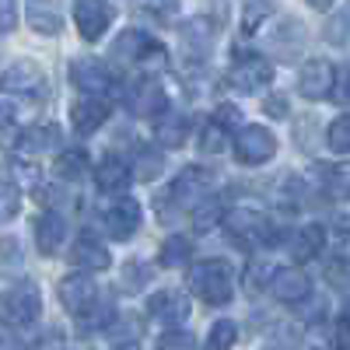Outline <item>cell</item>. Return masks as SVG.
<instances>
[{
    "label": "cell",
    "mask_w": 350,
    "mask_h": 350,
    "mask_svg": "<svg viewBox=\"0 0 350 350\" xmlns=\"http://www.w3.org/2000/svg\"><path fill=\"white\" fill-rule=\"evenodd\" d=\"M112 60L123 67H140V70H148V77H154V70L168 64V49L158 39H151L144 28H126L112 42Z\"/></svg>",
    "instance_id": "1"
},
{
    "label": "cell",
    "mask_w": 350,
    "mask_h": 350,
    "mask_svg": "<svg viewBox=\"0 0 350 350\" xmlns=\"http://www.w3.org/2000/svg\"><path fill=\"white\" fill-rule=\"evenodd\" d=\"M189 287L200 301L207 305H228L235 298V270L224 259H200L189 270Z\"/></svg>",
    "instance_id": "2"
},
{
    "label": "cell",
    "mask_w": 350,
    "mask_h": 350,
    "mask_svg": "<svg viewBox=\"0 0 350 350\" xmlns=\"http://www.w3.org/2000/svg\"><path fill=\"white\" fill-rule=\"evenodd\" d=\"M221 221L239 245H277L280 242V231H273V221L256 207H235Z\"/></svg>",
    "instance_id": "3"
},
{
    "label": "cell",
    "mask_w": 350,
    "mask_h": 350,
    "mask_svg": "<svg viewBox=\"0 0 350 350\" xmlns=\"http://www.w3.org/2000/svg\"><path fill=\"white\" fill-rule=\"evenodd\" d=\"M42 315V295L32 280H18L14 287H8L0 295V323L11 329H25L32 326Z\"/></svg>",
    "instance_id": "4"
},
{
    "label": "cell",
    "mask_w": 350,
    "mask_h": 350,
    "mask_svg": "<svg viewBox=\"0 0 350 350\" xmlns=\"http://www.w3.org/2000/svg\"><path fill=\"white\" fill-rule=\"evenodd\" d=\"M270 81H273V64L262 53H242L228 70V88L239 95H256Z\"/></svg>",
    "instance_id": "5"
},
{
    "label": "cell",
    "mask_w": 350,
    "mask_h": 350,
    "mask_svg": "<svg viewBox=\"0 0 350 350\" xmlns=\"http://www.w3.org/2000/svg\"><path fill=\"white\" fill-rule=\"evenodd\" d=\"M214 186V172L203 168V165H186L179 175H175V183L168 186V203L172 207H196V203L211 193Z\"/></svg>",
    "instance_id": "6"
},
{
    "label": "cell",
    "mask_w": 350,
    "mask_h": 350,
    "mask_svg": "<svg viewBox=\"0 0 350 350\" xmlns=\"http://www.w3.org/2000/svg\"><path fill=\"white\" fill-rule=\"evenodd\" d=\"M277 154V137L267 126H239L235 130V158L239 165H267Z\"/></svg>",
    "instance_id": "7"
},
{
    "label": "cell",
    "mask_w": 350,
    "mask_h": 350,
    "mask_svg": "<svg viewBox=\"0 0 350 350\" xmlns=\"http://www.w3.org/2000/svg\"><path fill=\"white\" fill-rule=\"evenodd\" d=\"M70 84L81 98H105V92H112V74L98 56H77L70 64Z\"/></svg>",
    "instance_id": "8"
},
{
    "label": "cell",
    "mask_w": 350,
    "mask_h": 350,
    "mask_svg": "<svg viewBox=\"0 0 350 350\" xmlns=\"http://www.w3.org/2000/svg\"><path fill=\"white\" fill-rule=\"evenodd\" d=\"M336 67L333 60H326V56H312V60H305V67L298 70V95L308 98V102H319V98H329L333 88H336Z\"/></svg>",
    "instance_id": "9"
},
{
    "label": "cell",
    "mask_w": 350,
    "mask_h": 350,
    "mask_svg": "<svg viewBox=\"0 0 350 350\" xmlns=\"http://www.w3.org/2000/svg\"><path fill=\"white\" fill-rule=\"evenodd\" d=\"M56 295H60V305L77 319V323L102 301V298H98V284L88 277V273H70V277H64L60 287H56Z\"/></svg>",
    "instance_id": "10"
},
{
    "label": "cell",
    "mask_w": 350,
    "mask_h": 350,
    "mask_svg": "<svg viewBox=\"0 0 350 350\" xmlns=\"http://www.w3.org/2000/svg\"><path fill=\"white\" fill-rule=\"evenodd\" d=\"M140 203L133 196H116L109 207L102 211V228H105V235L116 239V242H126L137 235V228H140Z\"/></svg>",
    "instance_id": "11"
},
{
    "label": "cell",
    "mask_w": 350,
    "mask_h": 350,
    "mask_svg": "<svg viewBox=\"0 0 350 350\" xmlns=\"http://www.w3.org/2000/svg\"><path fill=\"white\" fill-rule=\"evenodd\" d=\"M126 109L133 112V116H158L161 112H168V95H165V88H161V81L158 77H137L130 88H126Z\"/></svg>",
    "instance_id": "12"
},
{
    "label": "cell",
    "mask_w": 350,
    "mask_h": 350,
    "mask_svg": "<svg viewBox=\"0 0 350 350\" xmlns=\"http://www.w3.org/2000/svg\"><path fill=\"white\" fill-rule=\"evenodd\" d=\"M112 18H116V8L102 4V0H77L74 4V25L84 42H98L109 32Z\"/></svg>",
    "instance_id": "13"
},
{
    "label": "cell",
    "mask_w": 350,
    "mask_h": 350,
    "mask_svg": "<svg viewBox=\"0 0 350 350\" xmlns=\"http://www.w3.org/2000/svg\"><path fill=\"white\" fill-rule=\"evenodd\" d=\"M46 70L36 60H18L0 74V92L4 95H42Z\"/></svg>",
    "instance_id": "14"
},
{
    "label": "cell",
    "mask_w": 350,
    "mask_h": 350,
    "mask_svg": "<svg viewBox=\"0 0 350 350\" xmlns=\"http://www.w3.org/2000/svg\"><path fill=\"white\" fill-rule=\"evenodd\" d=\"M70 267H77L84 273H102V270L112 267V256H109V249L102 245V239L95 235V231H81V235L74 239Z\"/></svg>",
    "instance_id": "15"
},
{
    "label": "cell",
    "mask_w": 350,
    "mask_h": 350,
    "mask_svg": "<svg viewBox=\"0 0 350 350\" xmlns=\"http://www.w3.org/2000/svg\"><path fill=\"white\" fill-rule=\"evenodd\" d=\"M130 179H133V165H130L123 154H116V151L102 154V161L95 165V186H98L102 193L120 196V193L130 186Z\"/></svg>",
    "instance_id": "16"
},
{
    "label": "cell",
    "mask_w": 350,
    "mask_h": 350,
    "mask_svg": "<svg viewBox=\"0 0 350 350\" xmlns=\"http://www.w3.org/2000/svg\"><path fill=\"white\" fill-rule=\"evenodd\" d=\"M148 312H151V319L165 323L168 329H183V323L189 319V298L183 291H158L148 301Z\"/></svg>",
    "instance_id": "17"
},
{
    "label": "cell",
    "mask_w": 350,
    "mask_h": 350,
    "mask_svg": "<svg viewBox=\"0 0 350 350\" xmlns=\"http://www.w3.org/2000/svg\"><path fill=\"white\" fill-rule=\"evenodd\" d=\"M270 295L284 305H301L312 295V280L301 270H277L270 280Z\"/></svg>",
    "instance_id": "18"
},
{
    "label": "cell",
    "mask_w": 350,
    "mask_h": 350,
    "mask_svg": "<svg viewBox=\"0 0 350 350\" xmlns=\"http://www.w3.org/2000/svg\"><path fill=\"white\" fill-rule=\"evenodd\" d=\"M217 21H211V18H193V21H186V28H183V49L193 56L196 64H203V56H207V49L214 46V39H217Z\"/></svg>",
    "instance_id": "19"
},
{
    "label": "cell",
    "mask_w": 350,
    "mask_h": 350,
    "mask_svg": "<svg viewBox=\"0 0 350 350\" xmlns=\"http://www.w3.org/2000/svg\"><path fill=\"white\" fill-rule=\"evenodd\" d=\"M105 120H109V102L105 98H77L70 105V123H74V133H81V137L95 133Z\"/></svg>",
    "instance_id": "20"
},
{
    "label": "cell",
    "mask_w": 350,
    "mask_h": 350,
    "mask_svg": "<svg viewBox=\"0 0 350 350\" xmlns=\"http://www.w3.org/2000/svg\"><path fill=\"white\" fill-rule=\"evenodd\" d=\"M36 242H39V252L42 256H53L67 242V217L60 211H46L39 221H36Z\"/></svg>",
    "instance_id": "21"
},
{
    "label": "cell",
    "mask_w": 350,
    "mask_h": 350,
    "mask_svg": "<svg viewBox=\"0 0 350 350\" xmlns=\"http://www.w3.org/2000/svg\"><path fill=\"white\" fill-rule=\"evenodd\" d=\"M326 239H329L326 224H319V221H308L305 228H298L295 242H291V256H295L298 262H308V259H315L319 252L326 249Z\"/></svg>",
    "instance_id": "22"
},
{
    "label": "cell",
    "mask_w": 350,
    "mask_h": 350,
    "mask_svg": "<svg viewBox=\"0 0 350 350\" xmlns=\"http://www.w3.org/2000/svg\"><path fill=\"white\" fill-rule=\"evenodd\" d=\"M186 133H189V116L186 112H161L154 120V137L158 144H165V148H179V144H186Z\"/></svg>",
    "instance_id": "23"
},
{
    "label": "cell",
    "mask_w": 350,
    "mask_h": 350,
    "mask_svg": "<svg viewBox=\"0 0 350 350\" xmlns=\"http://www.w3.org/2000/svg\"><path fill=\"white\" fill-rule=\"evenodd\" d=\"M25 18H28V25H32L39 36H60L64 32L60 4H42V0H36V4L25 8Z\"/></svg>",
    "instance_id": "24"
},
{
    "label": "cell",
    "mask_w": 350,
    "mask_h": 350,
    "mask_svg": "<svg viewBox=\"0 0 350 350\" xmlns=\"http://www.w3.org/2000/svg\"><path fill=\"white\" fill-rule=\"evenodd\" d=\"M56 140H60V130H56L53 123H49V126H32V130H25V133L18 137V151L39 154V151L56 148Z\"/></svg>",
    "instance_id": "25"
},
{
    "label": "cell",
    "mask_w": 350,
    "mask_h": 350,
    "mask_svg": "<svg viewBox=\"0 0 350 350\" xmlns=\"http://www.w3.org/2000/svg\"><path fill=\"white\" fill-rule=\"evenodd\" d=\"M189 252H193V245H189L186 235H168V239L161 242V249H158V262H161V267H168V270L186 267Z\"/></svg>",
    "instance_id": "26"
},
{
    "label": "cell",
    "mask_w": 350,
    "mask_h": 350,
    "mask_svg": "<svg viewBox=\"0 0 350 350\" xmlns=\"http://www.w3.org/2000/svg\"><path fill=\"white\" fill-rule=\"evenodd\" d=\"M133 165H137V168H133V179H140V183H154L158 175L165 172V158H161L154 148H144Z\"/></svg>",
    "instance_id": "27"
},
{
    "label": "cell",
    "mask_w": 350,
    "mask_h": 350,
    "mask_svg": "<svg viewBox=\"0 0 350 350\" xmlns=\"http://www.w3.org/2000/svg\"><path fill=\"white\" fill-rule=\"evenodd\" d=\"M239 343V326L231 319H217L207 333V350H231Z\"/></svg>",
    "instance_id": "28"
},
{
    "label": "cell",
    "mask_w": 350,
    "mask_h": 350,
    "mask_svg": "<svg viewBox=\"0 0 350 350\" xmlns=\"http://www.w3.org/2000/svg\"><path fill=\"white\" fill-rule=\"evenodd\" d=\"M326 148L333 154H340V158L350 151V120L347 116H336V120L326 126Z\"/></svg>",
    "instance_id": "29"
},
{
    "label": "cell",
    "mask_w": 350,
    "mask_h": 350,
    "mask_svg": "<svg viewBox=\"0 0 350 350\" xmlns=\"http://www.w3.org/2000/svg\"><path fill=\"white\" fill-rule=\"evenodd\" d=\"M21 211V189L18 183H11L8 175H0V224L11 221Z\"/></svg>",
    "instance_id": "30"
},
{
    "label": "cell",
    "mask_w": 350,
    "mask_h": 350,
    "mask_svg": "<svg viewBox=\"0 0 350 350\" xmlns=\"http://www.w3.org/2000/svg\"><path fill=\"white\" fill-rule=\"evenodd\" d=\"M88 172V154L77 148V151H64L60 158H56V175H60V179H81V175Z\"/></svg>",
    "instance_id": "31"
},
{
    "label": "cell",
    "mask_w": 350,
    "mask_h": 350,
    "mask_svg": "<svg viewBox=\"0 0 350 350\" xmlns=\"http://www.w3.org/2000/svg\"><path fill=\"white\" fill-rule=\"evenodd\" d=\"M273 11H277L273 4H245V8H242V32L252 36L262 21H270Z\"/></svg>",
    "instance_id": "32"
},
{
    "label": "cell",
    "mask_w": 350,
    "mask_h": 350,
    "mask_svg": "<svg viewBox=\"0 0 350 350\" xmlns=\"http://www.w3.org/2000/svg\"><path fill=\"white\" fill-rule=\"evenodd\" d=\"M221 217H224L221 200H207L203 207H196V214H193V224H196V231H211V228H214Z\"/></svg>",
    "instance_id": "33"
},
{
    "label": "cell",
    "mask_w": 350,
    "mask_h": 350,
    "mask_svg": "<svg viewBox=\"0 0 350 350\" xmlns=\"http://www.w3.org/2000/svg\"><path fill=\"white\" fill-rule=\"evenodd\" d=\"M228 148V133L217 126V123H207L203 126V137H200V151L203 154H221Z\"/></svg>",
    "instance_id": "34"
},
{
    "label": "cell",
    "mask_w": 350,
    "mask_h": 350,
    "mask_svg": "<svg viewBox=\"0 0 350 350\" xmlns=\"http://www.w3.org/2000/svg\"><path fill=\"white\" fill-rule=\"evenodd\" d=\"M158 350H196V336L189 329H168L158 336Z\"/></svg>",
    "instance_id": "35"
},
{
    "label": "cell",
    "mask_w": 350,
    "mask_h": 350,
    "mask_svg": "<svg viewBox=\"0 0 350 350\" xmlns=\"http://www.w3.org/2000/svg\"><path fill=\"white\" fill-rule=\"evenodd\" d=\"M323 189L329 196H347V165H333L323 172Z\"/></svg>",
    "instance_id": "36"
},
{
    "label": "cell",
    "mask_w": 350,
    "mask_h": 350,
    "mask_svg": "<svg viewBox=\"0 0 350 350\" xmlns=\"http://www.w3.org/2000/svg\"><path fill=\"white\" fill-rule=\"evenodd\" d=\"M144 284H148V267H144V262H126L123 267V291H140Z\"/></svg>",
    "instance_id": "37"
},
{
    "label": "cell",
    "mask_w": 350,
    "mask_h": 350,
    "mask_svg": "<svg viewBox=\"0 0 350 350\" xmlns=\"http://www.w3.org/2000/svg\"><path fill=\"white\" fill-rule=\"evenodd\" d=\"M211 123H217L224 133H231V130H239V126H242V112H239L235 105H217Z\"/></svg>",
    "instance_id": "38"
},
{
    "label": "cell",
    "mask_w": 350,
    "mask_h": 350,
    "mask_svg": "<svg viewBox=\"0 0 350 350\" xmlns=\"http://www.w3.org/2000/svg\"><path fill=\"white\" fill-rule=\"evenodd\" d=\"M326 277H329V284L336 291H347V259L343 256H336L333 262H326Z\"/></svg>",
    "instance_id": "39"
},
{
    "label": "cell",
    "mask_w": 350,
    "mask_h": 350,
    "mask_svg": "<svg viewBox=\"0 0 350 350\" xmlns=\"http://www.w3.org/2000/svg\"><path fill=\"white\" fill-rule=\"evenodd\" d=\"M329 42L333 46H343L347 42V8H336V18L329 25Z\"/></svg>",
    "instance_id": "40"
},
{
    "label": "cell",
    "mask_w": 350,
    "mask_h": 350,
    "mask_svg": "<svg viewBox=\"0 0 350 350\" xmlns=\"http://www.w3.org/2000/svg\"><path fill=\"white\" fill-rule=\"evenodd\" d=\"M14 25H18V4H11V0H0V36L11 32Z\"/></svg>",
    "instance_id": "41"
},
{
    "label": "cell",
    "mask_w": 350,
    "mask_h": 350,
    "mask_svg": "<svg viewBox=\"0 0 350 350\" xmlns=\"http://www.w3.org/2000/svg\"><path fill=\"white\" fill-rule=\"evenodd\" d=\"M262 112H267L270 120H284L287 116V98L284 95H270L267 102H262Z\"/></svg>",
    "instance_id": "42"
},
{
    "label": "cell",
    "mask_w": 350,
    "mask_h": 350,
    "mask_svg": "<svg viewBox=\"0 0 350 350\" xmlns=\"http://www.w3.org/2000/svg\"><path fill=\"white\" fill-rule=\"evenodd\" d=\"M350 340H347V315L340 312L336 315V326H333V350H347Z\"/></svg>",
    "instance_id": "43"
},
{
    "label": "cell",
    "mask_w": 350,
    "mask_h": 350,
    "mask_svg": "<svg viewBox=\"0 0 350 350\" xmlns=\"http://www.w3.org/2000/svg\"><path fill=\"white\" fill-rule=\"evenodd\" d=\"M144 11L154 18H172V14H179V4H144Z\"/></svg>",
    "instance_id": "44"
},
{
    "label": "cell",
    "mask_w": 350,
    "mask_h": 350,
    "mask_svg": "<svg viewBox=\"0 0 350 350\" xmlns=\"http://www.w3.org/2000/svg\"><path fill=\"white\" fill-rule=\"evenodd\" d=\"M116 350H140L137 343H123V347H116Z\"/></svg>",
    "instance_id": "45"
}]
</instances>
